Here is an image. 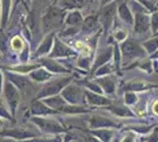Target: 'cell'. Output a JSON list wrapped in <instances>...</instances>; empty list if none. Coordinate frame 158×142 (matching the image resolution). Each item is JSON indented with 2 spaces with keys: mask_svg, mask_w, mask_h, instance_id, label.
Segmentation results:
<instances>
[{
  "mask_svg": "<svg viewBox=\"0 0 158 142\" xmlns=\"http://www.w3.org/2000/svg\"><path fill=\"white\" fill-rule=\"evenodd\" d=\"M129 6L131 7L132 13L135 17L133 33L136 36H144L150 30L151 31V15L150 12L137 0H126Z\"/></svg>",
  "mask_w": 158,
  "mask_h": 142,
  "instance_id": "obj_1",
  "label": "cell"
},
{
  "mask_svg": "<svg viewBox=\"0 0 158 142\" xmlns=\"http://www.w3.org/2000/svg\"><path fill=\"white\" fill-rule=\"evenodd\" d=\"M119 47H120V52H122V58L129 61L130 63L149 56L144 50L142 43H139L138 41H136L133 38H127L125 41L119 44Z\"/></svg>",
  "mask_w": 158,
  "mask_h": 142,
  "instance_id": "obj_2",
  "label": "cell"
},
{
  "mask_svg": "<svg viewBox=\"0 0 158 142\" xmlns=\"http://www.w3.org/2000/svg\"><path fill=\"white\" fill-rule=\"evenodd\" d=\"M89 128L90 129H100V128H120V124L113 118H109L106 116L93 114L87 118Z\"/></svg>",
  "mask_w": 158,
  "mask_h": 142,
  "instance_id": "obj_3",
  "label": "cell"
},
{
  "mask_svg": "<svg viewBox=\"0 0 158 142\" xmlns=\"http://www.w3.org/2000/svg\"><path fill=\"white\" fill-rule=\"evenodd\" d=\"M152 89H158V84H152V83L142 81V80H132V81H127L122 84L123 93H126V91L142 93L145 90H152Z\"/></svg>",
  "mask_w": 158,
  "mask_h": 142,
  "instance_id": "obj_4",
  "label": "cell"
},
{
  "mask_svg": "<svg viewBox=\"0 0 158 142\" xmlns=\"http://www.w3.org/2000/svg\"><path fill=\"white\" fill-rule=\"evenodd\" d=\"M106 110H109L117 117H129V118H137V115L135 114V111L132 110L129 105H126L125 103H119V102H112V104L106 107Z\"/></svg>",
  "mask_w": 158,
  "mask_h": 142,
  "instance_id": "obj_5",
  "label": "cell"
},
{
  "mask_svg": "<svg viewBox=\"0 0 158 142\" xmlns=\"http://www.w3.org/2000/svg\"><path fill=\"white\" fill-rule=\"evenodd\" d=\"M113 46H107L105 49H100V52H98L96 59H94V63H93V68H92V72L94 74L97 70H98L100 67H103L104 64L109 63L110 59L113 58Z\"/></svg>",
  "mask_w": 158,
  "mask_h": 142,
  "instance_id": "obj_6",
  "label": "cell"
},
{
  "mask_svg": "<svg viewBox=\"0 0 158 142\" xmlns=\"http://www.w3.org/2000/svg\"><path fill=\"white\" fill-rule=\"evenodd\" d=\"M71 81L70 77H66V78H61V80H56V81L51 82L46 84V87L40 91V94L38 97H45V96H51V95H56L59 90H61V88L67 84L69 82Z\"/></svg>",
  "mask_w": 158,
  "mask_h": 142,
  "instance_id": "obj_7",
  "label": "cell"
},
{
  "mask_svg": "<svg viewBox=\"0 0 158 142\" xmlns=\"http://www.w3.org/2000/svg\"><path fill=\"white\" fill-rule=\"evenodd\" d=\"M118 14L119 19L122 21H124L127 26H132L133 27V24H135V17H133V13H132L131 7L129 6V2L124 0L119 4L118 6Z\"/></svg>",
  "mask_w": 158,
  "mask_h": 142,
  "instance_id": "obj_8",
  "label": "cell"
},
{
  "mask_svg": "<svg viewBox=\"0 0 158 142\" xmlns=\"http://www.w3.org/2000/svg\"><path fill=\"white\" fill-rule=\"evenodd\" d=\"M37 124H39V127L44 131H50V133H59L63 131L64 128L60 126L59 123L54 120H47V118H39V117H34L32 118Z\"/></svg>",
  "mask_w": 158,
  "mask_h": 142,
  "instance_id": "obj_9",
  "label": "cell"
},
{
  "mask_svg": "<svg viewBox=\"0 0 158 142\" xmlns=\"http://www.w3.org/2000/svg\"><path fill=\"white\" fill-rule=\"evenodd\" d=\"M137 68L142 71H144L145 74L151 75L153 74L155 71V68H153V62L150 57H145V58H142V59H137V61L132 62L129 67H126V70H131V69Z\"/></svg>",
  "mask_w": 158,
  "mask_h": 142,
  "instance_id": "obj_10",
  "label": "cell"
},
{
  "mask_svg": "<svg viewBox=\"0 0 158 142\" xmlns=\"http://www.w3.org/2000/svg\"><path fill=\"white\" fill-rule=\"evenodd\" d=\"M63 97L71 104H77L83 97V91L77 85H70L63 91Z\"/></svg>",
  "mask_w": 158,
  "mask_h": 142,
  "instance_id": "obj_11",
  "label": "cell"
},
{
  "mask_svg": "<svg viewBox=\"0 0 158 142\" xmlns=\"http://www.w3.org/2000/svg\"><path fill=\"white\" fill-rule=\"evenodd\" d=\"M85 96L87 98V102L96 107H107V105L112 104V102H113L105 96L97 94V93H92V91H85Z\"/></svg>",
  "mask_w": 158,
  "mask_h": 142,
  "instance_id": "obj_12",
  "label": "cell"
},
{
  "mask_svg": "<svg viewBox=\"0 0 158 142\" xmlns=\"http://www.w3.org/2000/svg\"><path fill=\"white\" fill-rule=\"evenodd\" d=\"M97 83L102 87L103 91L107 95H114L117 90L116 82L111 76H104V77H99L97 80Z\"/></svg>",
  "mask_w": 158,
  "mask_h": 142,
  "instance_id": "obj_13",
  "label": "cell"
},
{
  "mask_svg": "<svg viewBox=\"0 0 158 142\" xmlns=\"http://www.w3.org/2000/svg\"><path fill=\"white\" fill-rule=\"evenodd\" d=\"M90 133L94 137H98L100 141L110 142L114 135V129L113 128H100V129H91Z\"/></svg>",
  "mask_w": 158,
  "mask_h": 142,
  "instance_id": "obj_14",
  "label": "cell"
},
{
  "mask_svg": "<svg viewBox=\"0 0 158 142\" xmlns=\"http://www.w3.org/2000/svg\"><path fill=\"white\" fill-rule=\"evenodd\" d=\"M98 24H100L99 15H89L83 23L81 30H83L84 33H90V32L94 31L98 27Z\"/></svg>",
  "mask_w": 158,
  "mask_h": 142,
  "instance_id": "obj_15",
  "label": "cell"
},
{
  "mask_svg": "<svg viewBox=\"0 0 158 142\" xmlns=\"http://www.w3.org/2000/svg\"><path fill=\"white\" fill-rule=\"evenodd\" d=\"M5 95H6V98L8 103H10V105H11V108L15 109L17 107V103H18V93H17V90L14 89V87L11 84V83H6V85H5Z\"/></svg>",
  "mask_w": 158,
  "mask_h": 142,
  "instance_id": "obj_16",
  "label": "cell"
},
{
  "mask_svg": "<svg viewBox=\"0 0 158 142\" xmlns=\"http://www.w3.org/2000/svg\"><path fill=\"white\" fill-rule=\"evenodd\" d=\"M74 54V51L72 49L67 47L65 44L60 43L59 41H56V46L53 50V54H51L52 57H66V56H72Z\"/></svg>",
  "mask_w": 158,
  "mask_h": 142,
  "instance_id": "obj_17",
  "label": "cell"
},
{
  "mask_svg": "<svg viewBox=\"0 0 158 142\" xmlns=\"http://www.w3.org/2000/svg\"><path fill=\"white\" fill-rule=\"evenodd\" d=\"M142 45L146 51V54H149V57L152 56L158 50V34L157 36H152L150 39L145 41L142 43Z\"/></svg>",
  "mask_w": 158,
  "mask_h": 142,
  "instance_id": "obj_18",
  "label": "cell"
},
{
  "mask_svg": "<svg viewBox=\"0 0 158 142\" xmlns=\"http://www.w3.org/2000/svg\"><path fill=\"white\" fill-rule=\"evenodd\" d=\"M83 17H81V13L79 11H73L71 13L67 15L66 18V24L69 26H73V27H80L83 25Z\"/></svg>",
  "mask_w": 158,
  "mask_h": 142,
  "instance_id": "obj_19",
  "label": "cell"
},
{
  "mask_svg": "<svg viewBox=\"0 0 158 142\" xmlns=\"http://www.w3.org/2000/svg\"><path fill=\"white\" fill-rule=\"evenodd\" d=\"M94 1L96 0H64V5L69 8H81Z\"/></svg>",
  "mask_w": 158,
  "mask_h": 142,
  "instance_id": "obj_20",
  "label": "cell"
},
{
  "mask_svg": "<svg viewBox=\"0 0 158 142\" xmlns=\"http://www.w3.org/2000/svg\"><path fill=\"white\" fill-rule=\"evenodd\" d=\"M112 72H116V70H114V65L109 62V63L104 64L103 67H100V68L94 72V75H96L97 77H104V76H110Z\"/></svg>",
  "mask_w": 158,
  "mask_h": 142,
  "instance_id": "obj_21",
  "label": "cell"
},
{
  "mask_svg": "<svg viewBox=\"0 0 158 142\" xmlns=\"http://www.w3.org/2000/svg\"><path fill=\"white\" fill-rule=\"evenodd\" d=\"M123 102L125 103L126 105H129V107H135L139 102V96L137 95V93L126 91V93H124V100H123Z\"/></svg>",
  "mask_w": 158,
  "mask_h": 142,
  "instance_id": "obj_22",
  "label": "cell"
},
{
  "mask_svg": "<svg viewBox=\"0 0 158 142\" xmlns=\"http://www.w3.org/2000/svg\"><path fill=\"white\" fill-rule=\"evenodd\" d=\"M127 37H129V32L126 30H124V28H117L114 31V33H113V38H114V41H117V43L125 41L127 39Z\"/></svg>",
  "mask_w": 158,
  "mask_h": 142,
  "instance_id": "obj_23",
  "label": "cell"
},
{
  "mask_svg": "<svg viewBox=\"0 0 158 142\" xmlns=\"http://www.w3.org/2000/svg\"><path fill=\"white\" fill-rule=\"evenodd\" d=\"M52 41H53V34L48 36V37H46V39H45V41L43 43V45H41V46L38 49L37 54H45V52H47V51L50 50L51 45H52Z\"/></svg>",
  "mask_w": 158,
  "mask_h": 142,
  "instance_id": "obj_24",
  "label": "cell"
},
{
  "mask_svg": "<svg viewBox=\"0 0 158 142\" xmlns=\"http://www.w3.org/2000/svg\"><path fill=\"white\" fill-rule=\"evenodd\" d=\"M32 113H34V114H51V113H54V111L46 108V107H44L43 104L35 102L32 107Z\"/></svg>",
  "mask_w": 158,
  "mask_h": 142,
  "instance_id": "obj_25",
  "label": "cell"
},
{
  "mask_svg": "<svg viewBox=\"0 0 158 142\" xmlns=\"http://www.w3.org/2000/svg\"><path fill=\"white\" fill-rule=\"evenodd\" d=\"M76 47H77V50L80 51V54L83 57H89L90 56V51H91V49L89 45H86L85 43H83V41H77L76 43Z\"/></svg>",
  "mask_w": 158,
  "mask_h": 142,
  "instance_id": "obj_26",
  "label": "cell"
},
{
  "mask_svg": "<svg viewBox=\"0 0 158 142\" xmlns=\"http://www.w3.org/2000/svg\"><path fill=\"white\" fill-rule=\"evenodd\" d=\"M151 33L152 36L158 34V11L151 13Z\"/></svg>",
  "mask_w": 158,
  "mask_h": 142,
  "instance_id": "obj_27",
  "label": "cell"
},
{
  "mask_svg": "<svg viewBox=\"0 0 158 142\" xmlns=\"http://www.w3.org/2000/svg\"><path fill=\"white\" fill-rule=\"evenodd\" d=\"M45 65H46L48 70H51L53 72H66V70L63 67L58 65L56 62H51V61H44Z\"/></svg>",
  "mask_w": 158,
  "mask_h": 142,
  "instance_id": "obj_28",
  "label": "cell"
},
{
  "mask_svg": "<svg viewBox=\"0 0 158 142\" xmlns=\"http://www.w3.org/2000/svg\"><path fill=\"white\" fill-rule=\"evenodd\" d=\"M48 77H50V74H47L46 71H44V70H38V71H35V72L32 74V78L38 82L45 81Z\"/></svg>",
  "mask_w": 158,
  "mask_h": 142,
  "instance_id": "obj_29",
  "label": "cell"
},
{
  "mask_svg": "<svg viewBox=\"0 0 158 142\" xmlns=\"http://www.w3.org/2000/svg\"><path fill=\"white\" fill-rule=\"evenodd\" d=\"M145 142H158V124L150 131V134L143 139Z\"/></svg>",
  "mask_w": 158,
  "mask_h": 142,
  "instance_id": "obj_30",
  "label": "cell"
},
{
  "mask_svg": "<svg viewBox=\"0 0 158 142\" xmlns=\"http://www.w3.org/2000/svg\"><path fill=\"white\" fill-rule=\"evenodd\" d=\"M12 47H13V50L15 51H21L23 50V47H24V41H21V38L20 37H14L13 39H12Z\"/></svg>",
  "mask_w": 158,
  "mask_h": 142,
  "instance_id": "obj_31",
  "label": "cell"
},
{
  "mask_svg": "<svg viewBox=\"0 0 158 142\" xmlns=\"http://www.w3.org/2000/svg\"><path fill=\"white\" fill-rule=\"evenodd\" d=\"M127 134L124 136V139L122 140V142H136V137H137V134L132 130H126Z\"/></svg>",
  "mask_w": 158,
  "mask_h": 142,
  "instance_id": "obj_32",
  "label": "cell"
},
{
  "mask_svg": "<svg viewBox=\"0 0 158 142\" xmlns=\"http://www.w3.org/2000/svg\"><path fill=\"white\" fill-rule=\"evenodd\" d=\"M2 1H4V11H2V13H4V19H2V23H4V25H5L6 18H7V15H8V4H10V0H2Z\"/></svg>",
  "mask_w": 158,
  "mask_h": 142,
  "instance_id": "obj_33",
  "label": "cell"
},
{
  "mask_svg": "<svg viewBox=\"0 0 158 142\" xmlns=\"http://www.w3.org/2000/svg\"><path fill=\"white\" fill-rule=\"evenodd\" d=\"M35 68V65H28V67H20V68H15V70H18L19 72H27L30 70Z\"/></svg>",
  "mask_w": 158,
  "mask_h": 142,
  "instance_id": "obj_34",
  "label": "cell"
},
{
  "mask_svg": "<svg viewBox=\"0 0 158 142\" xmlns=\"http://www.w3.org/2000/svg\"><path fill=\"white\" fill-rule=\"evenodd\" d=\"M151 109H152V113L156 116H158V100H156V101L152 103Z\"/></svg>",
  "mask_w": 158,
  "mask_h": 142,
  "instance_id": "obj_35",
  "label": "cell"
},
{
  "mask_svg": "<svg viewBox=\"0 0 158 142\" xmlns=\"http://www.w3.org/2000/svg\"><path fill=\"white\" fill-rule=\"evenodd\" d=\"M5 41H6V38H5L2 34L0 33V47H1V49H5V44H4V43H5Z\"/></svg>",
  "mask_w": 158,
  "mask_h": 142,
  "instance_id": "obj_36",
  "label": "cell"
},
{
  "mask_svg": "<svg viewBox=\"0 0 158 142\" xmlns=\"http://www.w3.org/2000/svg\"><path fill=\"white\" fill-rule=\"evenodd\" d=\"M112 1H113V0H100V4H102V6H105V5L110 4Z\"/></svg>",
  "mask_w": 158,
  "mask_h": 142,
  "instance_id": "obj_37",
  "label": "cell"
},
{
  "mask_svg": "<svg viewBox=\"0 0 158 142\" xmlns=\"http://www.w3.org/2000/svg\"><path fill=\"white\" fill-rule=\"evenodd\" d=\"M150 58H151L152 61H155V59H156V61H158V50L155 52V54H152V56H150Z\"/></svg>",
  "mask_w": 158,
  "mask_h": 142,
  "instance_id": "obj_38",
  "label": "cell"
},
{
  "mask_svg": "<svg viewBox=\"0 0 158 142\" xmlns=\"http://www.w3.org/2000/svg\"><path fill=\"white\" fill-rule=\"evenodd\" d=\"M87 141L89 142H99L98 140H96L94 137H91V136H89V137H87Z\"/></svg>",
  "mask_w": 158,
  "mask_h": 142,
  "instance_id": "obj_39",
  "label": "cell"
},
{
  "mask_svg": "<svg viewBox=\"0 0 158 142\" xmlns=\"http://www.w3.org/2000/svg\"><path fill=\"white\" fill-rule=\"evenodd\" d=\"M0 88H1V75H0Z\"/></svg>",
  "mask_w": 158,
  "mask_h": 142,
  "instance_id": "obj_40",
  "label": "cell"
},
{
  "mask_svg": "<svg viewBox=\"0 0 158 142\" xmlns=\"http://www.w3.org/2000/svg\"><path fill=\"white\" fill-rule=\"evenodd\" d=\"M0 127H1V121H0Z\"/></svg>",
  "mask_w": 158,
  "mask_h": 142,
  "instance_id": "obj_41",
  "label": "cell"
}]
</instances>
